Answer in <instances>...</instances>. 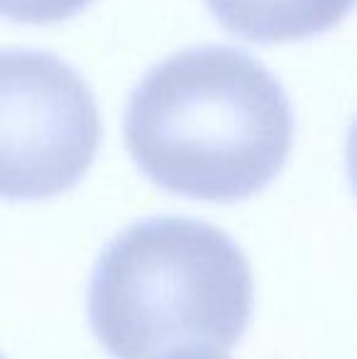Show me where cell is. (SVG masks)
I'll return each mask as SVG.
<instances>
[{
  "mask_svg": "<svg viewBox=\"0 0 357 359\" xmlns=\"http://www.w3.org/2000/svg\"><path fill=\"white\" fill-rule=\"evenodd\" d=\"M125 144L169 194L235 203L267 189L294 144L286 90L250 54L194 47L152 69L133 90Z\"/></svg>",
  "mask_w": 357,
  "mask_h": 359,
  "instance_id": "obj_1",
  "label": "cell"
},
{
  "mask_svg": "<svg viewBox=\"0 0 357 359\" xmlns=\"http://www.w3.org/2000/svg\"><path fill=\"white\" fill-rule=\"evenodd\" d=\"M93 0H0V18L27 25H54L76 18Z\"/></svg>",
  "mask_w": 357,
  "mask_h": 359,
  "instance_id": "obj_5",
  "label": "cell"
},
{
  "mask_svg": "<svg viewBox=\"0 0 357 359\" xmlns=\"http://www.w3.org/2000/svg\"><path fill=\"white\" fill-rule=\"evenodd\" d=\"M355 0H206L235 37L257 44L291 42L328 32L353 10Z\"/></svg>",
  "mask_w": 357,
  "mask_h": 359,
  "instance_id": "obj_4",
  "label": "cell"
},
{
  "mask_svg": "<svg viewBox=\"0 0 357 359\" xmlns=\"http://www.w3.org/2000/svg\"><path fill=\"white\" fill-rule=\"evenodd\" d=\"M0 359H3V357H0Z\"/></svg>",
  "mask_w": 357,
  "mask_h": 359,
  "instance_id": "obj_7",
  "label": "cell"
},
{
  "mask_svg": "<svg viewBox=\"0 0 357 359\" xmlns=\"http://www.w3.org/2000/svg\"><path fill=\"white\" fill-rule=\"evenodd\" d=\"M100 144L93 90L67 62L0 49V198L42 201L74 189Z\"/></svg>",
  "mask_w": 357,
  "mask_h": 359,
  "instance_id": "obj_3",
  "label": "cell"
},
{
  "mask_svg": "<svg viewBox=\"0 0 357 359\" xmlns=\"http://www.w3.org/2000/svg\"><path fill=\"white\" fill-rule=\"evenodd\" d=\"M248 257L223 230L191 217L133 222L103 247L88 288V320L115 359L172 350L228 352L252 318Z\"/></svg>",
  "mask_w": 357,
  "mask_h": 359,
  "instance_id": "obj_2",
  "label": "cell"
},
{
  "mask_svg": "<svg viewBox=\"0 0 357 359\" xmlns=\"http://www.w3.org/2000/svg\"><path fill=\"white\" fill-rule=\"evenodd\" d=\"M159 359H230L223 350H208V347H184V350H172Z\"/></svg>",
  "mask_w": 357,
  "mask_h": 359,
  "instance_id": "obj_6",
  "label": "cell"
}]
</instances>
